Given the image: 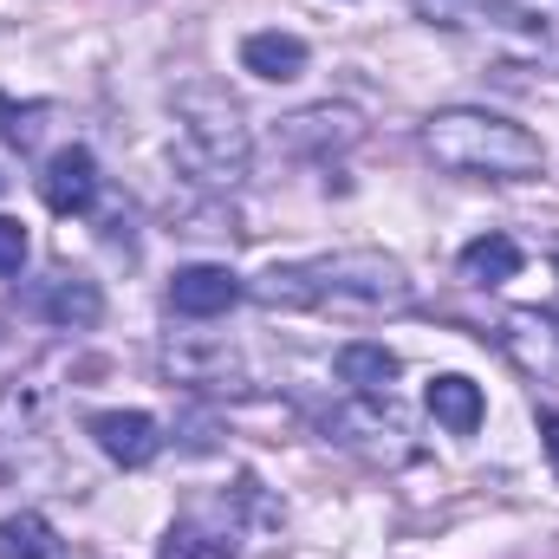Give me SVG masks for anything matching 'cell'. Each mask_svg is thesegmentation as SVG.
<instances>
[{"mask_svg": "<svg viewBox=\"0 0 559 559\" xmlns=\"http://www.w3.org/2000/svg\"><path fill=\"white\" fill-rule=\"evenodd\" d=\"M33 306H39L46 325H59V332H85V325H98L105 293H98V280H85V274H52L39 293H33Z\"/></svg>", "mask_w": 559, "mask_h": 559, "instance_id": "9c48e42d", "label": "cell"}, {"mask_svg": "<svg viewBox=\"0 0 559 559\" xmlns=\"http://www.w3.org/2000/svg\"><path fill=\"white\" fill-rule=\"evenodd\" d=\"M176 124H182V163L215 182V189H235L254 163V138H248V118L241 105L222 92V85H182L176 92Z\"/></svg>", "mask_w": 559, "mask_h": 559, "instance_id": "3957f363", "label": "cell"}, {"mask_svg": "<svg viewBox=\"0 0 559 559\" xmlns=\"http://www.w3.org/2000/svg\"><path fill=\"white\" fill-rule=\"evenodd\" d=\"M521 274V241H508V235H481V241H468L462 248V280H475V286H501V280Z\"/></svg>", "mask_w": 559, "mask_h": 559, "instance_id": "4fadbf2b", "label": "cell"}, {"mask_svg": "<svg viewBox=\"0 0 559 559\" xmlns=\"http://www.w3.org/2000/svg\"><path fill=\"white\" fill-rule=\"evenodd\" d=\"M540 442H547V462H554V475H559V411L540 417Z\"/></svg>", "mask_w": 559, "mask_h": 559, "instance_id": "ac0fdd59", "label": "cell"}, {"mask_svg": "<svg viewBox=\"0 0 559 559\" xmlns=\"http://www.w3.org/2000/svg\"><path fill=\"white\" fill-rule=\"evenodd\" d=\"M241 293H248L241 274H235V267H215V261H189V267H176V280H169V306H176L182 319H215V312H228Z\"/></svg>", "mask_w": 559, "mask_h": 559, "instance_id": "5b68a950", "label": "cell"}, {"mask_svg": "<svg viewBox=\"0 0 559 559\" xmlns=\"http://www.w3.org/2000/svg\"><path fill=\"white\" fill-rule=\"evenodd\" d=\"M0 559H66V540L39 514H7L0 521Z\"/></svg>", "mask_w": 559, "mask_h": 559, "instance_id": "5bb4252c", "label": "cell"}, {"mask_svg": "<svg viewBox=\"0 0 559 559\" xmlns=\"http://www.w3.org/2000/svg\"><path fill=\"white\" fill-rule=\"evenodd\" d=\"M306 59H312V52H306V39H299V33H280V26L241 39V66H248L254 79H267V85L299 79V72H306Z\"/></svg>", "mask_w": 559, "mask_h": 559, "instance_id": "8fae6325", "label": "cell"}, {"mask_svg": "<svg viewBox=\"0 0 559 559\" xmlns=\"http://www.w3.org/2000/svg\"><path fill=\"white\" fill-rule=\"evenodd\" d=\"M358 138H365V124H358L352 105H312V111H293V118L280 124V143H286V150H306V156L352 150Z\"/></svg>", "mask_w": 559, "mask_h": 559, "instance_id": "ba28073f", "label": "cell"}, {"mask_svg": "<svg viewBox=\"0 0 559 559\" xmlns=\"http://www.w3.org/2000/svg\"><path fill=\"white\" fill-rule=\"evenodd\" d=\"M39 202H46L52 215H85V209L98 202V163H92L85 143H66V150L46 156V169H39Z\"/></svg>", "mask_w": 559, "mask_h": 559, "instance_id": "277c9868", "label": "cell"}, {"mask_svg": "<svg viewBox=\"0 0 559 559\" xmlns=\"http://www.w3.org/2000/svg\"><path fill=\"white\" fill-rule=\"evenodd\" d=\"M501 352H508L521 371H534V378H559V319L540 312V306L508 312V319H501Z\"/></svg>", "mask_w": 559, "mask_h": 559, "instance_id": "52a82bcc", "label": "cell"}, {"mask_svg": "<svg viewBox=\"0 0 559 559\" xmlns=\"http://www.w3.org/2000/svg\"><path fill=\"white\" fill-rule=\"evenodd\" d=\"M332 371H338L345 391H358V397H384V391L397 384V352L378 345V338H352V345L332 352Z\"/></svg>", "mask_w": 559, "mask_h": 559, "instance_id": "30bf717a", "label": "cell"}, {"mask_svg": "<svg viewBox=\"0 0 559 559\" xmlns=\"http://www.w3.org/2000/svg\"><path fill=\"white\" fill-rule=\"evenodd\" d=\"M261 306H299V312H404L411 306V274L384 254H332V261H306V267H274L254 280Z\"/></svg>", "mask_w": 559, "mask_h": 559, "instance_id": "6da1fadb", "label": "cell"}, {"mask_svg": "<svg viewBox=\"0 0 559 559\" xmlns=\"http://www.w3.org/2000/svg\"><path fill=\"white\" fill-rule=\"evenodd\" d=\"M20 267H26V222L0 215V280L20 274Z\"/></svg>", "mask_w": 559, "mask_h": 559, "instance_id": "2e32d148", "label": "cell"}, {"mask_svg": "<svg viewBox=\"0 0 559 559\" xmlns=\"http://www.w3.org/2000/svg\"><path fill=\"white\" fill-rule=\"evenodd\" d=\"M423 150L449 176H481V182H527L547 169V150L527 124L481 111V105H449L423 118Z\"/></svg>", "mask_w": 559, "mask_h": 559, "instance_id": "7a4b0ae2", "label": "cell"}, {"mask_svg": "<svg viewBox=\"0 0 559 559\" xmlns=\"http://www.w3.org/2000/svg\"><path fill=\"white\" fill-rule=\"evenodd\" d=\"M92 436H98V449L118 468H150L163 455V423L150 417V411H98L92 417Z\"/></svg>", "mask_w": 559, "mask_h": 559, "instance_id": "8992f818", "label": "cell"}, {"mask_svg": "<svg viewBox=\"0 0 559 559\" xmlns=\"http://www.w3.org/2000/svg\"><path fill=\"white\" fill-rule=\"evenodd\" d=\"M163 559H235V540L202 527V521H176L169 540H163Z\"/></svg>", "mask_w": 559, "mask_h": 559, "instance_id": "9a60e30c", "label": "cell"}, {"mask_svg": "<svg viewBox=\"0 0 559 559\" xmlns=\"http://www.w3.org/2000/svg\"><path fill=\"white\" fill-rule=\"evenodd\" d=\"M481 384H468V378H455V371H442V378H429V417L442 423L449 436H475L481 429Z\"/></svg>", "mask_w": 559, "mask_h": 559, "instance_id": "7c38bea8", "label": "cell"}, {"mask_svg": "<svg viewBox=\"0 0 559 559\" xmlns=\"http://www.w3.org/2000/svg\"><path fill=\"white\" fill-rule=\"evenodd\" d=\"M39 118H46L39 105H26V111H7V105H0V138L13 143V150H26V143L39 138Z\"/></svg>", "mask_w": 559, "mask_h": 559, "instance_id": "e0dca14e", "label": "cell"}]
</instances>
